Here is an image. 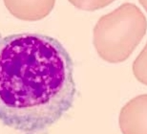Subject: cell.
Masks as SVG:
<instances>
[{
	"mask_svg": "<svg viewBox=\"0 0 147 134\" xmlns=\"http://www.w3.org/2000/svg\"><path fill=\"white\" fill-rule=\"evenodd\" d=\"M74 62L57 38L36 33L0 37V121L25 134L45 131L73 107Z\"/></svg>",
	"mask_w": 147,
	"mask_h": 134,
	"instance_id": "obj_1",
	"label": "cell"
},
{
	"mask_svg": "<svg viewBox=\"0 0 147 134\" xmlns=\"http://www.w3.org/2000/svg\"><path fill=\"white\" fill-rule=\"evenodd\" d=\"M55 0H3L5 7L14 17L24 21H36L46 17Z\"/></svg>",
	"mask_w": 147,
	"mask_h": 134,
	"instance_id": "obj_2",
	"label": "cell"
}]
</instances>
